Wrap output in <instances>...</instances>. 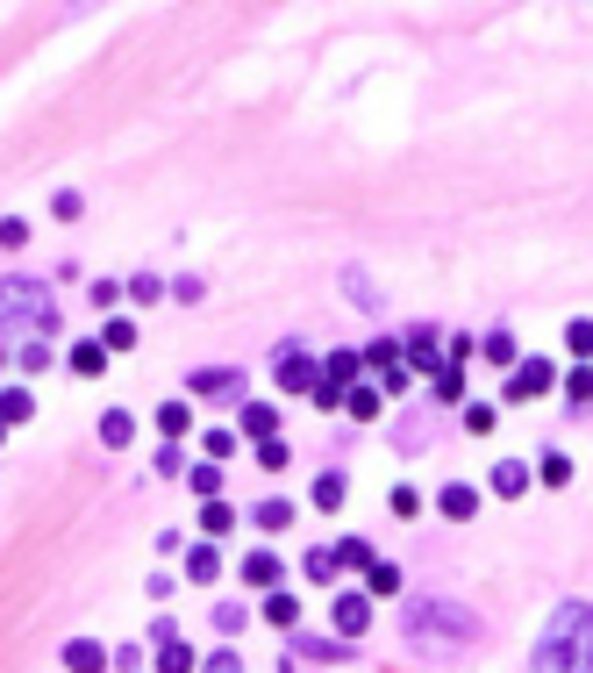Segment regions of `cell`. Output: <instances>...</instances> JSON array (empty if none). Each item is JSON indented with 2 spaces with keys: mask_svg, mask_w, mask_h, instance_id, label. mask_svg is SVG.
Returning a JSON list of instances; mask_svg holds the SVG:
<instances>
[{
  "mask_svg": "<svg viewBox=\"0 0 593 673\" xmlns=\"http://www.w3.org/2000/svg\"><path fill=\"white\" fill-rule=\"evenodd\" d=\"M529 673H593V602L565 595L529 645Z\"/></svg>",
  "mask_w": 593,
  "mask_h": 673,
  "instance_id": "1",
  "label": "cell"
},
{
  "mask_svg": "<svg viewBox=\"0 0 593 673\" xmlns=\"http://www.w3.org/2000/svg\"><path fill=\"white\" fill-rule=\"evenodd\" d=\"M22 337H43V345H58V337H65V315H58L51 279L0 273V351L22 345Z\"/></svg>",
  "mask_w": 593,
  "mask_h": 673,
  "instance_id": "2",
  "label": "cell"
},
{
  "mask_svg": "<svg viewBox=\"0 0 593 673\" xmlns=\"http://www.w3.org/2000/svg\"><path fill=\"white\" fill-rule=\"evenodd\" d=\"M401 638L407 645H472L479 638V616L465 602H443V595H415V602L401 609Z\"/></svg>",
  "mask_w": 593,
  "mask_h": 673,
  "instance_id": "3",
  "label": "cell"
},
{
  "mask_svg": "<svg viewBox=\"0 0 593 673\" xmlns=\"http://www.w3.org/2000/svg\"><path fill=\"white\" fill-rule=\"evenodd\" d=\"M315 381H323V359H307L293 337L272 351V387H279V395H315Z\"/></svg>",
  "mask_w": 593,
  "mask_h": 673,
  "instance_id": "4",
  "label": "cell"
},
{
  "mask_svg": "<svg viewBox=\"0 0 593 673\" xmlns=\"http://www.w3.org/2000/svg\"><path fill=\"white\" fill-rule=\"evenodd\" d=\"M329 631H337L343 645H357L373 631V595H365V587H337V595H329Z\"/></svg>",
  "mask_w": 593,
  "mask_h": 673,
  "instance_id": "5",
  "label": "cell"
},
{
  "mask_svg": "<svg viewBox=\"0 0 593 673\" xmlns=\"http://www.w3.org/2000/svg\"><path fill=\"white\" fill-rule=\"evenodd\" d=\"M401 359H407V373H429V381H443V373H451L437 323H415V329H407V337H401Z\"/></svg>",
  "mask_w": 593,
  "mask_h": 673,
  "instance_id": "6",
  "label": "cell"
},
{
  "mask_svg": "<svg viewBox=\"0 0 593 673\" xmlns=\"http://www.w3.org/2000/svg\"><path fill=\"white\" fill-rule=\"evenodd\" d=\"M243 387L251 381H243L237 365H193L187 373V401H237L243 409Z\"/></svg>",
  "mask_w": 593,
  "mask_h": 673,
  "instance_id": "7",
  "label": "cell"
},
{
  "mask_svg": "<svg viewBox=\"0 0 593 673\" xmlns=\"http://www.w3.org/2000/svg\"><path fill=\"white\" fill-rule=\"evenodd\" d=\"M551 387H558V365H551V359H515V373H508V387H501V401H515V409H522V401L551 395Z\"/></svg>",
  "mask_w": 593,
  "mask_h": 673,
  "instance_id": "8",
  "label": "cell"
},
{
  "mask_svg": "<svg viewBox=\"0 0 593 673\" xmlns=\"http://www.w3.org/2000/svg\"><path fill=\"white\" fill-rule=\"evenodd\" d=\"M58 666L65 673H115V659H108L101 638H65L58 645Z\"/></svg>",
  "mask_w": 593,
  "mask_h": 673,
  "instance_id": "9",
  "label": "cell"
},
{
  "mask_svg": "<svg viewBox=\"0 0 593 673\" xmlns=\"http://www.w3.org/2000/svg\"><path fill=\"white\" fill-rule=\"evenodd\" d=\"M257 623H272L279 638H293V631H301V595H293V587H272L265 602H257Z\"/></svg>",
  "mask_w": 593,
  "mask_h": 673,
  "instance_id": "10",
  "label": "cell"
},
{
  "mask_svg": "<svg viewBox=\"0 0 593 673\" xmlns=\"http://www.w3.org/2000/svg\"><path fill=\"white\" fill-rule=\"evenodd\" d=\"M429 501H437V516H451V523H472L479 516V487L472 481H443Z\"/></svg>",
  "mask_w": 593,
  "mask_h": 673,
  "instance_id": "11",
  "label": "cell"
},
{
  "mask_svg": "<svg viewBox=\"0 0 593 673\" xmlns=\"http://www.w3.org/2000/svg\"><path fill=\"white\" fill-rule=\"evenodd\" d=\"M529 487H537V466H522V459H501L487 473V495H501V501H522Z\"/></svg>",
  "mask_w": 593,
  "mask_h": 673,
  "instance_id": "12",
  "label": "cell"
},
{
  "mask_svg": "<svg viewBox=\"0 0 593 673\" xmlns=\"http://www.w3.org/2000/svg\"><path fill=\"white\" fill-rule=\"evenodd\" d=\"M243 587H257V595H272V587H279V573H287V559L272 552V545H257V552H243Z\"/></svg>",
  "mask_w": 593,
  "mask_h": 673,
  "instance_id": "13",
  "label": "cell"
},
{
  "mask_svg": "<svg viewBox=\"0 0 593 673\" xmlns=\"http://www.w3.org/2000/svg\"><path fill=\"white\" fill-rule=\"evenodd\" d=\"M108 365H115V359L101 351V337H79V345L65 351V373H72V381H101Z\"/></svg>",
  "mask_w": 593,
  "mask_h": 673,
  "instance_id": "14",
  "label": "cell"
},
{
  "mask_svg": "<svg viewBox=\"0 0 593 673\" xmlns=\"http://www.w3.org/2000/svg\"><path fill=\"white\" fill-rule=\"evenodd\" d=\"M179 573H187L193 587H215L222 581V545H187V552H179Z\"/></svg>",
  "mask_w": 593,
  "mask_h": 673,
  "instance_id": "15",
  "label": "cell"
},
{
  "mask_svg": "<svg viewBox=\"0 0 593 673\" xmlns=\"http://www.w3.org/2000/svg\"><path fill=\"white\" fill-rule=\"evenodd\" d=\"M151 423L165 431V445H179V437L193 431V401H187V395H165V401H157V415H151Z\"/></svg>",
  "mask_w": 593,
  "mask_h": 673,
  "instance_id": "16",
  "label": "cell"
},
{
  "mask_svg": "<svg viewBox=\"0 0 593 673\" xmlns=\"http://www.w3.org/2000/svg\"><path fill=\"white\" fill-rule=\"evenodd\" d=\"M365 359V373H379V381H393V373H407V359H401V337H373V345L357 351Z\"/></svg>",
  "mask_w": 593,
  "mask_h": 673,
  "instance_id": "17",
  "label": "cell"
},
{
  "mask_svg": "<svg viewBox=\"0 0 593 673\" xmlns=\"http://www.w3.org/2000/svg\"><path fill=\"white\" fill-rule=\"evenodd\" d=\"M293 516H301V509H293L287 495H265V501L251 509V523H257L265 537H287V531H293Z\"/></svg>",
  "mask_w": 593,
  "mask_h": 673,
  "instance_id": "18",
  "label": "cell"
},
{
  "mask_svg": "<svg viewBox=\"0 0 593 673\" xmlns=\"http://www.w3.org/2000/svg\"><path fill=\"white\" fill-rule=\"evenodd\" d=\"M237 431L251 437V445H265V437H279V409H272V401H243V409H237Z\"/></svg>",
  "mask_w": 593,
  "mask_h": 673,
  "instance_id": "19",
  "label": "cell"
},
{
  "mask_svg": "<svg viewBox=\"0 0 593 673\" xmlns=\"http://www.w3.org/2000/svg\"><path fill=\"white\" fill-rule=\"evenodd\" d=\"M237 523H243V516H237V501H229V495H222V501H201V537H207V545H222Z\"/></svg>",
  "mask_w": 593,
  "mask_h": 673,
  "instance_id": "20",
  "label": "cell"
},
{
  "mask_svg": "<svg viewBox=\"0 0 593 673\" xmlns=\"http://www.w3.org/2000/svg\"><path fill=\"white\" fill-rule=\"evenodd\" d=\"M29 415H36V395H29V381H8V387H0V423H8V431H22Z\"/></svg>",
  "mask_w": 593,
  "mask_h": 673,
  "instance_id": "21",
  "label": "cell"
},
{
  "mask_svg": "<svg viewBox=\"0 0 593 673\" xmlns=\"http://www.w3.org/2000/svg\"><path fill=\"white\" fill-rule=\"evenodd\" d=\"M323 381H329V387H343V395H351V387L365 381V359H357L351 345H343V351H329V359H323Z\"/></svg>",
  "mask_w": 593,
  "mask_h": 673,
  "instance_id": "22",
  "label": "cell"
},
{
  "mask_svg": "<svg viewBox=\"0 0 593 673\" xmlns=\"http://www.w3.org/2000/svg\"><path fill=\"white\" fill-rule=\"evenodd\" d=\"M307 501H315V509H329V516H337L343 501H351V473H343V466L315 473V495H307Z\"/></svg>",
  "mask_w": 593,
  "mask_h": 673,
  "instance_id": "23",
  "label": "cell"
},
{
  "mask_svg": "<svg viewBox=\"0 0 593 673\" xmlns=\"http://www.w3.org/2000/svg\"><path fill=\"white\" fill-rule=\"evenodd\" d=\"M8 359H15V373H29V381H36V373H51V365H58V345H43V337H22Z\"/></svg>",
  "mask_w": 593,
  "mask_h": 673,
  "instance_id": "24",
  "label": "cell"
},
{
  "mask_svg": "<svg viewBox=\"0 0 593 673\" xmlns=\"http://www.w3.org/2000/svg\"><path fill=\"white\" fill-rule=\"evenodd\" d=\"M93 431H101L108 451H129V445H136V415H129V409H101V423H93Z\"/></svg>",
  "mask_w": 593,
  "mask_h": 673,
  "instance_id": "25",
  "label": "cell"
},
{
  "mask_svg": "<svg viewBox=\"0 0 593 673\" xmlns=\"http://www.w3.org/2000/svg\"><path fill=\"white\" fill-rule=\"evenodd\" d=\"M343 294H351L365 315H387V301H379V287H373V273H365V265H343Z\"/></svg>",
  "mask_w": 593,
  "mask_h": 673,
  "instance_id": "26",
  "label": "cell"
},
{
  "mask_svg": "<svg viewBox=\"0 0 593 673\" xmlns=\"http://www.w3.org/2000/svg\"><path fill=\"white\" fill-rule=\"evenodd\" d=\"M379 409H387V395H379V387H365V381L343 395V415H351V423H379Z\"/></svg>",
  "mask_w": 593,
  "mask_h": 673,
  "instance_id": "27",
  "label": "cell"
},
{
  "mask_svg": "<svg viewBox=\"0 0 593 673\" xmlns=\"http://www.w3.org/2000/svg\"><path fill=\"white\" fill-rule=\"evenodd\" d=\"M101 351H108V359H129V351H136V323H129V315H108V323H101Z\"/></svg>",
  "mask_w": 593,
  "mask_h": 673,
  "instance_id": "28",
  "label": "cell"
},
{
  "mask_svg": "<svg viewBox=\"0 0 593 673\" xmlns=\"http://www.w3.org/2000/svg\"><path fill=\"white\" fill-rule=\"evenodd\" d=\"M558 395H565V409H593V365H572V373H558Z\"/></svg>",
  "mask_w": 593,
  "mask_h": 673,
  "instance_id": "29",
  "label": "cell"
},
{
  "mask_svg": "<svg viewBox=\"0 0 593 673\" xmlns=\"http://www.w3.org/2000/svg\"><path fill=\"white\" fill-rule=\"evenodd\" d=\"M337 573H343V566H337V545H315V552L301 559V581H315V587H329Z\"/></svg>",
  "mask_w": 593,
  "mask_h": 673,
  "instance_id": "30",
  "label": "cell"
},
{
  "mask_svg": "<svg viewBox=\"0 0 593 673\" xmlns=\"http://www.w3.org/2000/svg\"><path fill=\"white\" fill-rule=\"evenodd\" d=\"M537 487H572V451H543V459H537Z\"/></svg>",
  "mask_w": 593,
  "mask_h": 673,
  "instance_id": "31",
  "label": "cell"
},
{
  "mask_svg": "<svg viewBox=\"0 0 593 673\" xmlns=\"http://www.w3.org/2000/svg\"><path fill=\"white\" fill-rule=\"evenodd\" d=\"M187 487H193L201 501H222V466H215V459H193V466H187Z\"/></svg>",
  "mask_w": 593,
  "mask_h": 673,
  "instance_id": "32",
  "label": "cell"
},
{
  "mask_svg": "<svg viewBox=\"0 0 593 673\" xmlns=\"http://www.w3.org/2000/svg\"><path fill=\"white\" fill-rule=\"evenodd\" d=\"M387 516H393V523L422 516V487H407V481H401V487H387Z\"/></svg>",
  "mask_w": 593,
  "mask_h": 673,
  "instance_id": "33",
  "label": "cell"
},
{
  "mask_svg": "<svg viewBox=\"0 0 593 673\" xmlns=\"http://www.w3.org/2000/svg\"><path fill=\"white\" fill-rule=\"evenodd\" d=\"M479 351H487L493 365H508V373H515V359H522V351H515V329H487V337H479Z\"/></svg>",
  "mask_w": 593,
  "mask_h": 673,
  "instance_id": "34",
  "label": "cell"
},
{
  "mask_svg": "<svg viewBox=\"0 0 593 673\" xmlns=\"http://www.w3.org/2000/svg\"><path fill=\"white\" fill-rule=\"evenodd\" d=\"M293 652H301V659H357V645H343V638H293Z\"/></svg>",
  "mask_w": 593,
  "mask_h": 673,
  "instance_id": "35",
  "label": "cell"
},
{
  "mask_svg": "<svg viewBox=\"0 0 593 673\" xmlns=\"http://www.w3.org/2000/svg\"><path fill=\"white\" fill-rule=\"evenodd\" d=\"M243 623H251V609H243V602H215V631H222V645H237V638H243Z\"/></svg>",
  "mask_w": 593,
  "mask_h": 673,
  "instance_id": "36",
  "label": "cell"
},
{
  "mask_svg": "<svg viewBox=\"0 0 593 673\" xmlns=\"http://www.w3.org/2000/svg\"><path fill=\"white\" fill-rule=\"evenodd\" d=\"M201 659H193V645L187 638H172V645H157V673H193Z\"/></svg>",
  "mask_w": 593,
  "mask_h": 673,
  "instance_id": "37",
  "label": "cell"
},
{
  "mask_svg": "<svg viewBox=\"0 0 593 673\" xmlns=\"http://www.w3.org/2000/svg\"><path fill=\"white\" fill-rule=\"evenodd\" d=\"M458 423H465V437H493V423H501V415H493V401H465Z\"/></svg>",
  "mask_w": 593,
  "mask_h": 673,
  "instance_id": "38",
  "label": "cell"
},
{
  "mask_svg": "<svg viewBox=\"0 0 593 673\" xmlns=\"http://www.w3.org/2000/svg\"><path fill=\"white\" fill-rule=\"evenodd\" d=\"M86 301H93V309H122V301H129V279H93V287H86Z\"/></svg>",
  "mask_w": 593,
  "mask_h": 673,
  "instance_id": "39",
  "label": "cell"
},
{
  "mask_svg": "<svg viewBox=\"0 0 593 673\" xmlns=\"http://www.w3.org/2000/svg\"><path fill=\"white\" fill-rule=\"evenodd\" d=\"M337 566H365L373 573L379 559H373V537H337Z\"/></svg>",
  "mask_w": 593,
  "mask_h": 673,
  "instance_id": "40",
  "label": "cell"
},
{
  "mask_svg": "<svg viewBox=\"0 0 593 673\" xmlns=\"http://www.w3.org/2000/svg\"><path fill=\"white\" fill-rule=\"evenodd\" d=\"M151 473H157V481H187V451H179V445H157V451H151Z\"/></svg>",
  "mask_w": 593,
  "mask_h": 673,
  "instance_id": "41",
  "label": "cell"
},
{
  "mask_svg": "<svg viewBox=\"0 0 593 673\" xmlns=\"http://www.w3.org/2000/svg\"><path fill=\"white\" fill-rule=\"evenodd\" d=\"M257 466H265V473H287V466H293V445H287V437H265V445H257Z\"/></svg>",
  "mask_w": 593,
  "mask_h": 673,
  "instance_id": "42",
  "label": "cell"
},
{
  "mask_svg": "<svg viewBox=\"0 0 593 673\" xmlns=\"http://www.w3.org/2000/svg\"><path fill=\"white\" fill-rule=\"evenodd\" d=\"M165 294H172V287H165L157 273H136V279H129V301H143V309H157Z\"/></svg>",
  "mask_w": 593,
  "mask_h": 673,
  "instance_id": "43",
  "label": "cell"
},
{
  "mask_svg": "<svg viewBox=\"0 0 593 673\" xmlns=\"http://www.w3.org/2000/svg\"><path fill=\"white\" fill-rule=\"evenodd\" d=\"M201 451L215 459V466H222V459H237V431H229V423H222V431H201Z\"/></svg>",
  "mask_w": 593,
  "mask_h": 673,
  "instance_id": "44",
  "label": "cell"
},
{
  "mask_svg": "<svg viewBox=\"0 0 593 673\" xmlns=\"http://www.w3.org/2000/svg\"><path fill=\"white\" fill-rule=\"evenodd\" d=\"M365 595H373V602H379V595H401V566H387V559H379V566L365 573Z\"/></svg>",
  "mask_w": 593,
  "mask_h": 673,
  "instance_id": "45",
  "label": "cell"
},
{
  "mask_svg": "<svg viewBox=\"0 0 593 673\" xmlns=\"http://www.w3.org/2000/svg\"><path fill=\"white\" fill-rule=\"evenodd\" d=\"M51 215H58V223H79V215H86V194L58 187V194H51Z\"/></svg>",
  "mask_w": 593,
  "mask_h": 673,
  "instance_id": "46",
  "label": "cell"
},
{
  "mask_svg": "<svg viewBox=\"0 0 593 673\" xmlns=\"http://www.w3.org/2000/svg\"><path fill=\"white\" fill-rule=\"evenodd\" d=\"M429 387H437L443 409H465V373H443V381H429Z\"/></svg>",
  "mask_w": 593,
  "mask_h": 673,
  "instance_id": "47",
  "label": "cell"
},
{
  "mask_svg": "<svg viewBox=\"0 0 593 673\" xmlns=\"http://www.w3.org/2000/svg\"><path fill=\"white\" fill-rule=\"evenodd\" d=\"M565 351H572V359H593V323H565Z\"/></svg>",
  "mask_w": 593,
  "mask_h": 673,
  "instance_id": "48",
  "label": "cell"
},
{
  "mask_svg": "<svg viewBox=\"0 0 593 673\" xmlns=\"http://www.w3.org/2000/svg\"><path fill=\"white\" fill-rule=\"evenodd\" d=\"M201 673H243V659H237V645H215V652L201 659Z\"/></svg>",
  "mask_w": 593,
  "mask_h": 673,
  "instance_id": "49",
  "label": "cell"
},
{
  "mask_svg": "<svg viewBox=\"0 0 593 673\" xmlns=\"http://www.w3.org/2000/svg\"><path fill=\"white\" fill-rule=\"evenodd\" d=\"M108 659H115V673H136V666H143V645L122 638V645H108Z\"/></svg>",
  "mask_w": 593,
  "mask_h": 673,
  "instance_id": "50",
  "label": "cell"
},
{
  "mask_svg": "<svg viewBox=\"0 0 593 673\" xmlns=\"http://www.w3.org/2000/svg\"><path fill=\"white\" fill-rule=\"evenodd\" d=\"M22 244H29V223L22 215H0V251H22Z\"/></svg>",
  "mask_w": 593,
  "mask_h": 673,
  "instance_id": "51",
  "label": "cell"
},
{
  "mask_svg": "<svg viewBox=\"0 0 593 673\" xmlns=\"http://www.w3.org/2000/svg\"><path fill=\"white\" fill-rule=\"evenodd\" d=\"M307 401H315V409H343V387H329V381H315V395H307Z\"/></svg>",
  "mask_w": 593,
  "mask_h": 673,
  "instance_id": "52",
  "label": "cell"
},
{
  "mask_svg": "<svg viewBox=\"0 0 593 673\" xmlns=\"http://www.w3.org/2000/svg\"><path fill=\"white\" fill-rule=\"evenodd\" d=\"M0 445H8V423H0Z\"/></svg>",
  "mask_w": 593,
  "mask_h": 673,
  "instance_id": "53",
  "label": "cell"
},
{
  "mask_svg": "<svg viewBox=\"0 0 593 673\" xmlns=\"http://www.w3.org/2000/svg\"><path fill=\"white\" fill-rule=\"evenodd\" d=\"M0 365H8V351H0Z\"/></svg>",
  "mask_w": 593,
  "mask_h": 673,
  "instance_id": "54",
  "label": "cell"
}]
</instances>
